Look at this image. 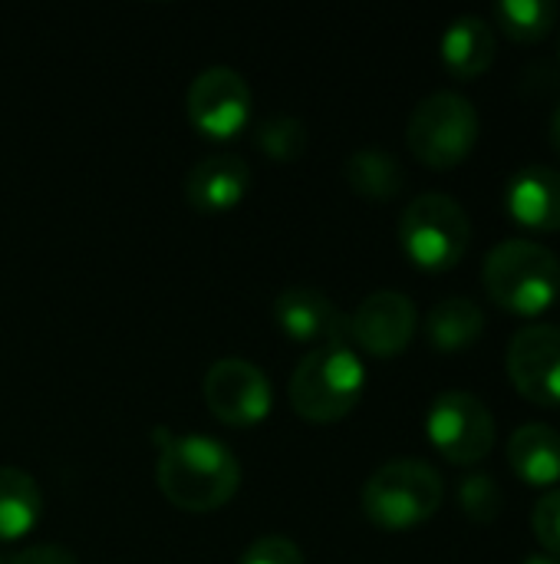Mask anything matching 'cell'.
Here are the masks:
<instances>
[{
  "label": "cell",
  "instance_id": "1",
  "mask_svg": "<svg viewBox=\"0 0 560 564\" xmlns=\"http://www.w3.org/2000/svg\"><path fill=\"white\" fill-rule=\"evenodd\" d=\"M155 482L175 509L215 512L234 499L241 486V466L234 453L211 436L162 433V446L155 459Z\"/></svg>",
  "mask_w": 560,
  "mask_h": 564
},
{
  "label": "cell",
  "instance_id": "2",
  "mask_svg": "<svg viewBox=\"0 0 560 564\" xmlns=\"http://www.w3.org/2000/svg\"><path fill=\"white\" fill-rule=\"evenodd\" d=\"M482 284L498 307H505L518 317H535L558 301V254L528 238L502 241L485 258Z\"/></svg>",
  "mask_w": 560,
  "mask_h": 564
},
{
  "label": "cell",
  "instance_id": "3",
  "mask_svg": "<svg viewBox=\"0 0 560 564\" xmlns=\"http://www.w3.org/2000/svg\"><path fill=\"white\" fill-rule=\"evenodd\" d=\"M366 387L363 360L350 344L314 347L290 377V406L307 423H337L360 403Z\"/></svg>",
  "mask_w": 560,
  "mask_h": 564
},
{
  "label": "cell",
  "instance_id": "4",
  "mask_svg": "<svg viewBox=\"0 0 560 564\" xmlns=\"http://www.w3.org/2000/svg\"><path fill=\"white\" fill-rule=\"evenodd\" d=\"M442 476L422 459H393L363 486V512L383 532H409L442 506Z\"/></svg>",
  "mask_w": 560,
  "mask_h": 564
},
{
  "label": "cell",
  "instance_id": "5",
  "mask_svg": "<svg viewBox=\"0 0 560 564\" xmlns=\"http://www.w3.org/2000/svg\"><path fill=\"white\" fill-rule=\"evenodd\" d=\"M472 225L465 208L442 192L413 198L399 218V245L422 271H449L469 251Z\"/></svg>",
  "mask_w": 560,
  "mask_h": 564
},
{
  "label": "cell",
  "instance_id": "6",
  "mask_svg": "<svg viewBox=\"0 0 560 564\" xmlns=\"http://www.w3.org/2000/svg\"><path fill=\"white\" fill-rule=\"evenodd\" d=\"M479 139V112L462 93H432L426 96L406 129L413 155L429 169H455L469 159Z\"/></svg>",
  "mask_w": 560,
  "mask_h": 564
},
{
  "label": "cell",
  "instance_id": "7",
  "mask_svg": "<svg viewBox=\"0 0 560 564\" xmlns=\"http://www.w3.org/2000/svg\"><path fill=\"white\" fill-rule=\"evenodd\" d=\"M426 430L432 446L455 466H475L495 446L492 410L465 390H449L436 397L426 416Z\"/></svg>",
  "mask_w": 560,
  "mask_h": 564
},
{
  "label": "cell",
  "instance_id": "8",
  "mask_svg": "<svg viewBox=\"0 0 560 564\" xmlns=\"http://www.w3.org/2000/svg\"><path fill=\"white\" fill-rule=\"evenodd\" d=\"M211 416L224 426H257L274 406L271 380L261 367L241 357H224L208 367L201 383Z\"/></svg>",
  "mask_w": 560,
  "mask_h": 564
},
{
  "label": "cell",
  "instance_id": "9",
  "mask_svg": "<svg viewBox=\"0 0 560 564\" xmlns=\"http://www.w3.org/2000/svg\"><path fill=\"white\" fill-rule=\"evenodd\" d=\"M188 119L208 139H231L251 116V89L231 66H208L188 86Z\"/></svg>",
  "mask_w": 560,
  "mask_h": 564
},
{
  "label": "cell",
  "instance_id": "10",
  "mask_svg": "<svg viewBox=\"0 0 560 564\" xmlns=\"http://www.w3.org/2000/svg\"><path fill=\"white\" fill-rule=\"evenodd\" d=\"M508 377L525 400L560 406V327L531 324L518 330L508 347Z\"/></svg>",
  "mask_w": 560,
  "mask_h": 564
},
{
  "label": "cell",
  "instance_id": "11",
  "mask_svg": "<svg viewBox=\"0 0 560 564\" xmlns=\"http://www.w3.org/2000/svg\"><path fill=\"white\" fill-rule=\"evenodd\" d=\"M416 304L399 291H373L350 317V337L373 357H396L416 334Z\"/></svg>",
  "mask_w": 560,
  "mask_h": 564
},
{
  "label": "cell",
  "instance_id": "12",
  "mask_svg": "<svg viewBox=\"0 0 560 564\" xmlns=\"http://www.w3.org/2000/svg\"><path fill=\"white\" fill-rule=\"evenodd\" d=\"M277 327L297 344H347L350 317L317 288H287L274 301Z\"/></svg>",
  "mask_w": 560,
  "mask_h": 564
},
{
  "label": "cell",
  "instance_id": "13",
  "mask_svg": "<svg viewBox=\"0 0 560 564\" xmlns=\"http://www.w3.org/2000/svg\"><path fill=\"white\" fill-rule=\"evenodd\" d=\"M251 185V169L238 155H205L191 165L185 178V198L201 215H221L231 212Z\"/></svg>",
  "mask_w": 560,
  "mask_h": 564
},
{
  "label": "cell",
  "instance_id": "14",
  "mask_svg": "<svg viewBox=\"0 0 560 564\" xmlns=\"http://www.w3.org/2000/svg\"><path fill=\"white\" fill-rule=\"evenodd\" d=\"M508 212L531 231L560 228V172L548 165H528L508 182Z\"/></svg>",
  "mask_w": 560,
  "mask_h": 564
},
{
  "label": "cell",
  "instance_id": "15",
  "mask_svg": "<svg viewBox=\"0 0 560 564\" xmlns=\"http://www.w3.org/2000/svg\"><path fill=\"white\" fill-rule=\"evenodd\" d=\"M442 63L452 76L459 79H479L492 63H495V50H498V40H495V26L485 20V17H459L446 26L442 33Z\"/></svg>",
  "mask_w": 560,
  "mask_h": 564
},
{
  "label": "cell",
  "instance_id": "16",
  "mask_svg": "<svg viewBox=\"0 0 560 564\" xmlns=\"http://www.w3.org/2000/svg\"><path fill=\"white\" fill-rule=\"evenodd\" d=\"M508 463L528 486H554L560 482V433L545 423H525L508 440Z\"/></svg>",
  "mask_w": 560,
  "mask_h": 564
},
{
  "label": "cell",
  "instance_id": "17",
  "mask_svg": "<svg viewBox=\"0 0 560 564\" xmlns=\"http://www.w3.org/2000/svg\"><path fill=\"white\" fill-rule=\"evenodd\" d=\"M485 330V314L472 297H446L426 317L429 344L442 354L469 350Z\"/></svg>",
  "mask_w": 560,
  "mask_h": 564
},
{
  "label": "cell",
  "instance_id": "18",
  "mask_svg": "<svg viewBox=\"0 0 560 564\" xmlns=\"http://www.w3.org/2000/svg\"><path fill=\"white\" fill-rule=\"evenodd\" d=\"M43 512V496L33 476L13 466H0V542L23 539Z\"/></svg>",
  "mask_w": 560,
  "mask_h": 564
},
{
  "label": "cell",
  "instance_id": "19",
  "mask_svg": "<svg viewBox=\"0 0 560 564\" xmlns=\"http://www.w3.org/2000/svg\"><path fill=\"white\" fill-rule=\"evenodd\" d=\"M343 175H347V185L363 195V198H376V202H386V198H396L403 192V182H406V172L399 165V159L386 149H360L347 159L343 165Z\"/></svg>",
  "mask_w": 560,
  "mask_h": 564
},
{
  "label": "cell",
  "instance_id": "20",
  "mask_svg": "<svg viewBox=\"0 0 560 564\" xmlns=\"http://www.w3.org/2000/svg\"><path fill=\"white\" fill-rule=\"evenodd\" d=\"M554 0H502L495 7V23L518 43H535L551 33L558 23Z\"/></svg>",
  "mask_w": 560,
  "mask_h": 564
},
{
  "label": "cell",
  "instance_id": "21",
  "mask_svg": "<svg viewBox=\"0 0 560 564\" xmlns=\"http://www.w3.org/2000/svg\"><path fill=\"white\" fill-rule=\"evenodd\" d=\"M257 149L274 162H297L307 149V126L297 116H271L257 126Z\"/></svg>",
  "mask_w": 560,
  "mask_h": 564
},
{
  "label": "cell",
  "instance_id": "22",
  "mask_svg": "<svg viewBox=\"0 0 560 564\" xmlns=\"http://www.w3.org/2000/svg\"><path fill=\"white\" fill-rule=\"evenodd\" d=\"M459 506L472 522L488 525L502 516L505 496H502V486L488 473H472L459 482Z\"/></svg>",
  "mask_w": 560,
  "mask_h": 564
},
{
  "label": "cell",
  "instance_id": "23",
  "mask_svg": "<svg viewBox=\"0 0 560 564\" xmlns=\"http://www.w3.org/2000/svg\"><path fill=\"white\" fill-rule=\"evenodd\" d=\"M531 529H535V539L541 542V549L548 555L560 558V489L558 492H548L535 512H531Z\"/></svg>",
  "mask_w": 560,
  "mask_h": 564
},
{
  "label": "cell",
  "instance_id": "24",
  "mask_svg": "<svg viewBox=\"0 0 560 564\" xmlns=\"http://www.w3.org/2000/svg\"><path fill=\"white\" fill-rule=\"evenodd\" d=\"M241 564H304V555L290 539L264 535L241 555Z\"/></svg>",
  "mask_w": 560,
  "mask_h": 564
},
{
  "label": "cell",
  "instance_id": "25",
  "mask_svg": "<svg viewBox=\"0 0 560 564\" xmlns=\"http://www.w3.org/2000/svg\"><path fill=\"white\" fill-rule=\"evenodd\" d=\"M10 564H79L76 555L63 545H30L23 552H17Z\"/></svg>",
  "mask_w": 560,
  "mask_h": 564
},
{
  "label": "cell",
  "instance_id": "26",
  "mask_svg": "<svg viewBox=\"0 0 560 564\" xmlns=\"http://www.w3.org/2000/svg\"><path fill=\"white\" fill-rule=\"evenodd\" d=\"M548 139H551V145H554V152L560 155V106L551 112V122H548Z\"/></svg>",
  "mask_w": 560,
  "mask_h": 564
},
{
  "label": "cell",
  "instance_id": "27",
  "mask_svg": "<svg viewBox=\"0 0 560 564\" xmlns=\"http://www.w3.org/2000/svg\"><path fill=\"white\" fill-rule=\"evenodd\" d=\"M521 564H560V558H554V555H528Z\"/></svg>",
  "mask_w": 560,
  "mask_h": 564
}]
</instances>
